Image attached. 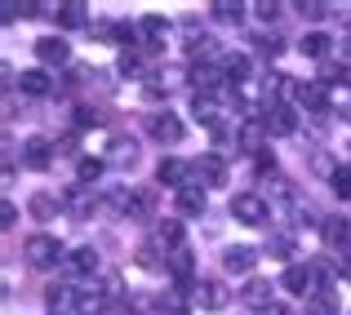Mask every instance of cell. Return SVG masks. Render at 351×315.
<instances>
[{"label":"cell","instance_id":"obj_1","mask_svg":"<svg viewBox=\"0 0 351 315\" xmlns=\"http://www.w3.org/2000/svg\"><path fill=\"white\" fill-rule=\"evenodd\" d=\"M23 253H27V266H36V271H53L58 262H67L62 244H58L53 236H45V231L27 240V244H23Z\"/></svg>","mask_w":351,"mask_h":315},{"label":"cell","instance_id":"obj_2","mask_svg":"<svg viewBox=\"0 0 351 315\" xmlns=\"http://www.w3.org/2000/svg\"><path fill=\"white\" fill-rule=\"evenodd\" d=\"M191 116L205 129H218L223 125V89H196L191 94Z\"/></svg>","mask_w":351,"mask_h":315},{"label":"cell","instance_id":"obj_3","mask_svg":"<svg viewBox=\"0 0 351 315\" xmlns=\"http://www.w3.org/2000/svg\"><path fill=\"white\" fill-rule=\"evenodd\" d=\"M232 218L245 222V227H263V222L271 218V209H267L263 196H254V191H240V196L232 200Z\"/></svg>","mask_w":351,"mask_h":315},{"label":"cell","instance_id":"obj_4","mask_svg":"<svg viewBox=\"0 0 351 315\" xmlns=\"http://www.w3.org/2000/svg\"><path fill=\"white\" fill-rule=\"evenodd\" d=\"M267 134H271V129H267V120H263V116H249L245 125L236 129V142H240V151H249V155H263V142H267Z\"/></svg>","mask_w":351,"mask_h":315},{"label":"cell","instance_id":"obj_5","mask_svg":"<svg viewBox=\"0 0 351 315\" xmlns=\"http://www.w3.org/2000/svg\"><path fill=\"white\" fill-rule=\"evenodd\" d=\"M280 284L293 293V298H311V293H320V284H316V271H311V262H307V266H298V262H293L289 271H285V280H280Z\"/></svg>","mask_w":351,"mask_h":315},{"label":"cell","instance_id":"obj_6","mask_svg":"<svg viewBox=\"0 0 351 315\" xmlns=\"http://www.w3.org/2000/svg\"><path fill=\"white\" fill-rule=\"evenodd\" d=\"M191 173H196L205 187H223V182H227V160L218 151H209V155H200V160L191 164Z\"/></svg>","mask_w":351,"mask_h":315},{"label":"cell","instance_id":"obj_7","mask_svg":"<svg viewBox=\"0 0 351 315\" xmlns=\"http://www.w3.org/2000/svg\"><path fill=\"white\" fill-rule=\"evenodd\" d=\"M116 209L125 213V218H152L156 196H152V191H120V196H116Z\"/></svg>","mask_w":351,"mask_h":315},{"label":"cell","instance_id":"obj_8","mask_svg":"<svg viewBox=\"0 0 351 315\" xmlns=\"http://www.w3.org/2000/svg\"><path fill=\"white\" fill-rule=\"evenodd\" d=\"M49 164H53V147L45 142V138H27V142H23V169L45 173Z\"/></svg>","mask_w":351,"mask_h":315},{"label":"cell","instance_id":"obj_9","mask_svg":"<svg viewBox=\"0 0 351 315\" xmlns=\"http://www.w3.org/2000/svg\"><path fill=\"white\" fill-rule=\"evenodd\" d=\"M196 302H200L205 311H223L227 302H232V289H227L223 280H200V284H196Z\"/></svg>","mask_w":351,"mask_h":315},{"label":"cell","instance_id":"obj_10","mask_svg":"<svg viewBox=\"0 0 351 315\" xmlns=\"http://www.w3.org/2000/svg\"><path fill=\"white\" fill-rule=\"evenodd\" d=\"M18 89H23L27 98H49L53 94V76L45 67H32V71H23V76H18Z\"/></svg>","mask_w":351,"mask_h":315},{"label":"cell","instance_id":"obj_11","mask_svg":"<svg viewBox=\"0 0 351 315\" xmlns=\"http://www.w3.org/2000/svg\"><path fill=\"white\" fill-rule=\"evenodd\" d=\"M263 120H267V129H271V134H276V138H289V134H293V129H298V111H293L289 103H276V107H271V111H267V116H263Z\"/></svg>","mask_w":351,"mask_h":315},{"label":"cell","instance_id":"obj_12","mask_svg":"<svg viewBox=\"0 0 351 315\" xmlns=\"http://www.w3.org/2000/svg\"><path fill=\"white\" fill-rule=\"evenodd\" d=\"M156 178H160L165 187H178V191H182V187H191V182H187V178H191V164H182V160H173V155H165V160L156 164Z\"/></svg>","mask_w":351,"mask_h":315},{"label":"cell","instance_id":"obj_13","mask_svg":"<svg viewBox=\"0 0 351 315\" xmlns=\"http://www.w3.org/2000/svg\"><path fill=\"white\" fill-rule=\"evenodd\" d=\"M147 129H152V138H160V142H178L182 138V120L173 116V111H156V116L147 120Z\"/></svg>","mask_w":351,"mask_h":315},{"label":"cell","instance_id":"obj_14","mask_svg":"<svg viewBox=\"0 0 351 315\" xmlns=\"http://www.w3.org/2000/svg\"><path fill=\"white\" fill-rule=\"evenodd\" d=\"M223 76H227L232 89H240L245 80H254V62H249V53H227V58H223Z\"/></svg>","mask_w":351,"mask_h":315},{"label":"cell","instance_id":"obj_15","mask_svg":"<svg viewBox=\"0 0 351 315\" xmlns=\"http://www.w3.org/2000/svg\"><path fill=\"white\" fill-rule=\"evenodd\" d=\"M223 266L232 275H249L258 266V249H249V244H236V249H227L223 253Z\"/></svg>","mask_w":351,"mask_h":315},{"label":"cell","instance_id":"obj_16","mask_svg":"<svg viewBox=\"0 0 351 315\" xmlns=\"http://www.w3.org/2000/svg\"><path fill=\"white\" fill-rule=\"evenodd\" d=\"M36 58L49 62V67H62V62L71 58V49H67V40H58V36H45V40H36Z\"/></svg>","mask_w":351,"mask_h":315},{"label":"cell","instance_id":"obj_17","mask_svg":"<svg viewBox=\"0 0 351 315\" xmlns=\"http://www.w3.org/2000/svg\"><path fill=\"white\" fill-rule=\"evenodd\" d=\"M325 244L334 253H347L351 249V218H329L325 222Z\"/></svg>","mask_w":351,"mask_h":315},{"label":"cell","instance_id":"obj_18","mask_svg":"<svg viewBox=\"0 0 351 315\" xmlns=\"http://www.w3.org/2000/svg\"><path fill=\"white\" fill-rule=\"evenodd\" d=\"M205 187H200V182H191V187H182L178 191V213L182 218H200V213H205Z\"/></svg>","mask_w":351,"mask_h":315},{"label":"cell","instance_id":"obj_19","mask_svg":"<svg viewBox=\"0 0 351 315\" xmlns=\"http://www.w3.org/2000/svg\"><path fill=\"white\" fill-rule=\"evenodd\" d=\"M62 266H67V275H94V271H98V253H94L89 244H85V249H71Z\"/></svg>","mask_w":351,"mask_h":315},{"label":"cell","instance_id":"obj_20","mask_svg":"<svg viewBox=\"0 0 351 315\" xmlns=\"http://www.w3.org/2000/svg\"><path fill=\"white\" fill-rule=\"evenodd\" d=\"M298 98H302V107H311V111H329V85H325V80L298 85Z\"/></svg>","mask_w":351,"mask_h":315},{"label":"cell","instance_id":"obj_21","mask_svg":"<svg viewBox=\"0 0 351 315\" xmlns=\"http://www.w3.org/2000/svg\"><path fill=\"white\" fill-rule=\"evenodd\" d=\"M107 293H112V289H94V284H89V289H80L76 311L80 315H103L107 311Z\"/></svg>","mask_w":351,"mask_h":315},{"label":"cell","instance_id":"obj_22","mask_svg":"<svg viewBox=\"0 0 351 315\" xmlns=\"http://www.w3.org/2000/svg\"><path fill=\"white\" fill-rule=\"evenodd\" d=\"M53 18H58V27H62V32H76V27H85V23H89V14H85V5H80V0L62 5Z\"/></svg>","mask_w":351,"mask_h":315},{"label":"cell","instance_id":"obj_23","mask_svg":"<svg viewBox=\"0 0 351 315\" xmlns=\"http://www.w3.org/2000/svg\"><path fill=\"white\" fill-rule=\"evenodd\" d=\"M240 298H245L249 307L263 311V307H271V284H267V280H249L245 289H240Z\"/></svg>","mask_w":351,"mask_h":315},{"label":"cell","instance_id":"obj_24","mask_svg":"<svg viewBox=\"0 0 351 315\" xmlns=\"http://www.w3.org/2000/svg\"><path fill=\"white\" fill-rule=\"evenodd\" d=\"M307 315H338V298H334V289L311 293V298H307Z\"/></svg>","mask_w":351,"mask_h":315},{"label":"cell","instance_id":"obj_25","mask_svg":"<svg viewBox=\"0 0 351 315\" xmlns=\"http://www.w3.org/2000/svg\"><path fill=\"white\" fill-rule=\"evenodd\" d=\"M329 49H334V45H329L325 32H307L302 36V53H307V58H329Z\"/></svg>","mask_w":351,"mask_h":315},{"label":"cell","instance_id":"obj_26","mask_svg":"<svg viewBox=\"0 0 351 315\" xmlns=\"http://www.w3.org/2000/svg\"><path fill=\"white\" fill-rule=\"evenodd\" d=\"M76 298H80V289H67V284H53V289L45 293V302H49L53 311H67V307H76Z\"/></svg>","mask_w":351,"mask_h":315},{"label":"cell","instance_id":"obj_27","mask_svg":"<svg viewBox=\"0 0 351 315\" xmlns=\"http://www.w3.org/2000/svg\"><path fill=\"white\" fill-rule=\"evenodd\" d=\"M103 169H107L103 160H94V155H85V160L76 164V178H80V187H94V182L103 178Z\"/></svg>","mask_w":351,"mask_h":315},{"label":"cell","instance_id":"obj_28","mask_svg":"<svg viewBox=\"0 0 351 315\" xmlns=\"http://www.w3.org/2000/svg\"><path fill=\"white\" fill-rule=\"evenodd\" d=\"M138 32H143V36H147L152 45H160V36L169 32V23H165L160 14H147V18H138Z\"/></svg>","mask_w":351,"mask_h":315},{"label":"cell","instance_id":"obj_29","mask_svg":"<svg viewBox=\"0 0 351 315\" xmlns=\"http://www.w3.org/2000/svg\"><path fill=\"white\" fill-rule=\"evenodd\" d=\"M169 271H173L178 284L191 280V253H187V249H173V253H169Z\"/></svg>","mask_w":351,"mask_h":315},{"label":"cell","instance_id":"obj_30","mask_svg":"<svg viewBox=\"0 0 351 315\" xmlns=\"http://www.w3.org/2000/svg\"><path fill=\"white\" fill-rule=\"evenodd\" d=\"M160 244H169V249H182V222L178 218H160Z\"/></svg>","mask_w":351,"mask_h":315},{"label":"cell","instance_id":"obj_31","mask_svg":"<svg viewBox=\"0 0 351 315\" xmlns=\"http://www.w3.org/2000/svg\"><path fill=\"white\" fill-rule=\"evenodd\" d=\"M329 111H343V116H351V85H329Z\"/></svg>","mask_w":351,"mask_h":315},{"label":"cell","instance_id":"obj_32","mask_svg":"<svg viewBox=\"0 0 351 315\" xmlns=\"http://www.w3.org/2000/svg\"><path fill=\"white\" fill-rule=\"evenodd\" d=\"M209 14H214L218 23H240V18H245V9H240L236 0H214V9H209Z\"/></svg>","mask_w":351,"mask_h":315},{"label":"cell","instance_id":"obj_33","mask_svg":"<svg viewBox=\"0 0 351 315\" xmlns=\"http://www.w3.org/2000/svg\"><path fill=\"white\" fill-rule=\"evenodd\" d=\"M267 253H271V257H280V262H289V253H293V236H289V231L271 236V240H267Z\"/></svg>","mask_w":351,"mask_h":315},{"label":"cell","instance_id":"obj_34","mask_svg":"<svg viewBox=\"0 0 351 315\" xmlns=\"http://www.w3.org/2000/svg\"><path fill=\"white\" fill-rule=\"evenodd\" d=\"M27 209H32V218L49 222L53 213H58V200H53V196H32V205H27Z\"/></svg>","mask_w":351,"mask_h":315},{"label":"cell","instance_id":"obj_35","mask_svg":"<svg viewBox=\"0 0 351 315\" xmlns=\"http://www.w3.org/2000/svg\"><path fill=\"white\" fill-rule=\"evenodd\" d=\"M329 187H334V196L351 200V169H334V178H329Z\"/></svg>","mask_w":351,"mask_h":315},{"label":"cell","instance_id":"obj_36","mask_svg":"<svg viewBox=\"0 0 351 315\" xmlns=\"http://www.w3.org/2000/svg\"><path fill=\"white\" fill-rule=\"evenodd\" d=\"M160 311L165 315H187V298H182V293H165V298H160Z\"/></svg>","mask_w":351,"mask_h":315},{"label":"cell","instance_id":"obj_37","mask_svg":"<svg viewBox=\"0 0 351 315\" xmlns=\"http://www.w3.org/2000/svg\"><path fill=\"white\" fill-rule=\"evenodd\" d=\"M138 71H143V58H138L134 49H125L120 53V76H138Z\"/></svg>","mask_w":351,"mask_h":315},{"label":"cell","instance_id":"obj_38","mask_svg":"<svg viewBox=\"0 0 351 315\" xmlns=\"http://www.w3.org/2000/svg\"><path fill=\"white\" fill-rule=\"evenodd\" d=\"M302 18H316V23H320V18H329V5H325V0H302Z\"/></svg>","mask_w":351,"mask_h":315},{"label":"cell","instance_id":"obj_39","mask_svg":"<svg viewBox=\"0 0 351 315\" xmlns=\"http://www.w3.org/2000/svg\"><path fill=\"white\" fill-rule=\"evenodd\" d=\"M67 205H71V213H76V218H85V213H89V196H85V187H80V191H71V196H67Z\"/></svg>","mask_w":351,"mask_h":315},{"label":"cell","instance_id":"obj_40","mask_svg":"<svg viewBox=\"0 0 351 315\" xmlns=\"http://www.w3.org/2000/svg\"><path fill=\"white\" fill-rule=\"evenodd\" d=\"M187 53H191V58H200V53H214V40H209V36H196V40L187 45Z\"/></svg>","mask_w":351,"mask_h":315},{"label":"cell","instance_id":"obj_41","mask_svg":"<svg viewBox=\"0 0 351 315\" xmlns=\"http://www.w3.org/2000/svg\"><path fill=\"white\" fill-rule=\"evenodd\" d=\"M254 14L263 18V23H276V18H280V5H271V0H263V5H258Z\"/></svg>","mask_w":351,"mask_h":315},{"label":"cell","instance_id":"obj_42","mask_svg":"<svg viewBox=\"0 0 351 315\" xmlns=\"http://www.w3.org/2000/svg\"><path fill=\"white\" fill-rule=\"evenodd\" d=\"M280 49H285V45L276 40V36H258V53H271V58H276Z\"/></svg>","mask_w":351,"mask_h":315},{"label":"cell","instance_id":"obj_43","mask_svg":"<svg viewBox=\"0 0 351 315\" xmlns=\"http://www.w3.org/2000/svg\"><path fill=\"white\" fill-rule=\"evenodd\" d=\"M14 222H18V209L5 200V205H0V227H14Z\"/></svg>","mask_w":351,"mask_h":315},{"label":"cell","instance_id":"obj_44","mask_svg":"<svg viewBox=\"0 0 351 315\" xmlns=\"http://www.w3.org/2000/svg\"><path fill=\"white\" fill-rule=\"evenodd\" d=\"M112 160H134V142H116V151H112Z\"/></svg>","mask_w":351,"mask_h":315},{"label":"cell","instance_id":"obj_45","mask_svg":"<svg viewBox=\"0 0 351 315\" xmlns=\"http://www.w3.org/2000/svg\"><path fill=\"white\" fill-rule=\"evenodd\" d=\"M258 315H289V307H280V302H271V307H263Z\"/></svg>","mask_w":351,"mask_h":315}]
</instances>
